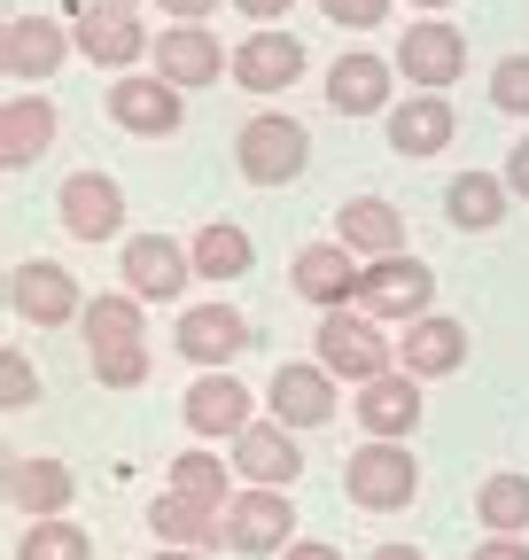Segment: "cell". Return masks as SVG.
Returning a JSON list of instances; mask_svg holds the SVG:
<instances>
[{
    "label": "cell",
    "mask_w": 529,
    "mask_h": 560,
    "mask_svg": "<svg viewBox=\"0 0 529 560\" xmlns=\"http://www.w3.org/2000/svg\"><path fill=\"white\" fill-rule=\"evenodd\" d=\"M71 55H79L71 16H9L0 24V70H9V86H47Z\"/></svg>",
    "instance_id": "8"
},
{
    "label": "cell",
    "mask_w": 529,
    "mask_h": 560,
    "mask_svg": "<svg viewBox=\"0 0 529 560\" xmlns=\"http://www.w3.org/2000/svg\"><path fill=\"white\" fill-rule=\"evenodd\" d=\"M389 86H397V62L374 47H343L327 62V109L336 117H389V102H397Z\"/></svg>",
    "instance_id": "19"
},
{
    "label": "cell",
    "mask_w": 529,
    "mask_h": 560,
    "mask_svg": "<svg viewBox=\"0 0 529 560\" xmlns=\"http://www.w3.org/2000/svg\"><path fill=\"white\" fill-rule=\"evenodd\" d=\"M257 342V327L234 312V304H179V319H172V350L195 366V374H219V366H234L242 350Z\"/></svg>",
    "instance_id": "10"
},
{
    "label": "cell",
    "mask_w": 529,
    "mask_h": 560,
    "mask_svg": "<svg viewBox=\"0 0 529 560\" xmlns=\"http://www.w3.org/2000/svg\"><path fill=\"white\" fill-rule=\"evenodd\" d=\"M506 210H514L506 172H451V179H444V219H451L459 234H491Z\"/></svg>",
    "instance_id": "28"
},
{
    "label": "cell",
    "mask_w": 529,
    "mask_h": 560,
    "mask_svg": "<svg viewBox=\"0 0 529 560\" xmlns=\"http://www.w3.org/2000/svg\"><path fill=\"white\" fill-rule=\"evenodd\" d=\"M149 62L164 70L179 94H203V86H219V70H234V55L219 47L211 24H172V32H156V55H149Z\"/></svg>",
    "instance_id": "22"
},
{
    "label": "cell",
    "mask_w": 529,
    "mask_h": 560,
    "mask_svg": "<svg viewBox=\"0 0 529 560\" xmlns=\"http://www.w3.org/2000/svg\"><path fill=\"white\" fill-rule=\"evenodd\" d=\"M397 366L421 374V382L459 374V366H468V327L444 319V312H428V319H413V327H397Z\"/></svg>",
    "instance_id": "25"
},
{
    "label": "cell",
    "mask_w": 529,
    "mask_h": 560,
    "mask_svg": "<svg viewBox=\"0 0 529 560\" xmlns=\"http://www.w3.org/2000/svg\"><path fill=\"white\" fill-rule=\"evenodd\" d=\"M71 32H79V55L94 62V70H109V79H125V70H141L149 55H156V32L141 24V16H125V9H71Z\"/></svg>",
    "instance_id": "14"
},
{
    "label": "cell",
    "mask_w": 529,
    "mask_h": 560,
    "mask_svg": "<svg viewBox=\"0 0 529 560\" xmlns=\"http://www.w3.org/2000/svg\"><path fill=\"white\" fill-rule=\"evenodd\" d=\"M226 459H234L242 482H264V490H289V482L304 475V444H296L289 420H273V412H257L249 429L226 444Z\"/></svg>",
    "instance_id": "20"
},
{
    "label": "cell",
    "mask_w": 529,
    "mask_h": 560,
    "mask_svg": "<svg viewBox=\"0 0 529 560\" xmlns=\"http://www.w3.org/2000/svg\"><path fill=\"white\" fill-rule=\"evenodd\" d=\"M79 335H86V359L94 350H117V342H149V304L132 289H102V296H86Z\"/></svg>",
    "instance_id": "29"
},
{
    "label": "cell",
    "mask_w": 529,
    "mask_h": 560,
    "mask_svg": "<svg viewBox=\"0 0 529 560\" xmlns=\"http://www.w3.org/2000/svg\"><path fill=\"white\" fill-rule=\"evenodd\" d=\"M149 560H211V552H187V545H156Z\"/></svg>",
    "instance_id": "44"
},
{
    "label": "cell",
    "mask_w": 529,
    "mask_h": 560,
    "mask_svg": "<svg viewBox=\"0 0 529 560\" xmlns=\"http://www.w3.org/2000/svg\"><path fill=\"white\" fill-rule=\"evenodd\" d=\"M16 560H94V529H79L71 514L24 522V529H16Z\"/></svg>",
    "instance_id": "33"
},
{
    "label": "cell",
    "mask_w": 529,
    "mask_h": 560,
    "mask_svg": "<svg viewBox=\"0 0 529 560\" xmlns=\"http://www.w3.org/2000/svg\"><path fill=\"white\" fill-rule=\"evenodd\" d=\"M149 366H156V350H149V342L94 350V382H102V389H141V382H149Z\"/></svg>",
    "instance_id": "34"
},
{
    "label": "cell",
    "mask_w": 529,
    "mask_h": 560,
    "mask_svg": "<svg viewBox=\"0 0 529 560\" xmlns=\"http://www.w3.org/2000/svg\"><path fill=\"white\" fill-rule=\"evenodd\" d=\"M475 522H483V537H529V475H521V467L483 475V490H475Z\"/></svg>",
    "instance_id": "31"
},
{
    "label": "cell",
    "mask_w": 529,
    "mask_h": 560,
    "mask_svg": "<svg viewBox=\"0 0 529 560\" xmlns=\"http://www.w3.org/2000/svg\"><path fill=\"white\" fill-rule=\"evenodd\" d=\"M187 257H195V280H242L257 265V242L234 219H203V226L187 234Z\"/></svg>",
    "instance_id": "30"
},
{
    "label": "cell",
    "mask_w": 529,
    "mask_h": 560,
    "mask_svg": "<svg viewBox=\"0 0 529 560\" xmlns=\"http://www.w3.org/2000/svg\"><path fill=\"white\" fill-rule=\"evenodd\" d=\"M296 545V506L289 490H264V482H242L226 499V552L242 560H281Z\"/></svg>",
    "instance_id": "7"
},
{
    "label": "cell",
    "mask_w": 529,
    "mask_h": 560,
    "mask_svg": "<svg viewBox=\"0 0 529 560\" xmlns=\"http://www.w3.org/2000/svg\"><path fill=\"white\" fill-rule=\"evenodd\" d=\"M55 219L71 242H125V187L109 172H71L55 187Z\"/></svg>",
    "instance_id": "18"
},
{
    "label": "cell",
    "mask_w": 529,
    "mask_h": 560,
    "mask_svg": "<svg viewBox=\"0 0 529 560\" xmlns=\"http://www.w3.org/2000/svg\"><path fill=\"white\" fill-rule=\"evenodd\" d=\"M156 9H164L172 24H211V16H219V0H156Z\"/></svg>",
    "instance_id": "40"
},
{
    "label": "cell",
    "mask_w": 529,
    "mask_h": 560,
    "mask_svg": "<svg viewBox=\"0 0 529 560\" xmlns=\"http://www.w3.org/2000/svg\"><path fill=\"white\" fill-rule=\"evenodd\" d=\"M358 312H374L381 327H413L436 312V265L397 249V257H374L366 280H358Z\"/></svg>",
    "instance_id": "5"
},
{
    "label": "cell",
    "mask_w": 529,
    "mask_h": 560,
    "mask_svg": "<svg viewBox=\"0 0 529 560\" xmlns=\"http://www.w3.org/2000/svg\"><path fill=\"white\" fill-rule=\"evenodd\" d=\"M264 412L289 420L296 436H304V429H327V420L343 412V382L327 374L319 359H281L273 382H264Z\"/></svg>",
    "instance_id": "12"
},
{
    "label": "cell",
    "mask_w": 529,
    "mask_h": 560,
    "mask_svg": "<svg viewBox=\"0 0 529 560\" xmlns=\"http://www.w3.org/2000/svg\"><path fill=\"white\" fill-rule=\"evenodd\" d=\"M0 467H9V475H0V490H9V514H16V522H55V514H71V499H79V475L62 467V459L9 452Z\"/></svg>",
    "instance_id": "21"
},
{
    "label": "cell",
    "mask_w": 529,
    "mask_h": 560,
    "mask_svg": "<svg viewBox=\"0 0 529 560\" xmlns=\"http://www.w3.org/2000/svg\"><path fill=\"white\" fill-rule=\"evenodd\" d=\"M102 117L132 140H172L187 125V94L164 79V70H125V79H109L102 94Z\"/></svg>",
    "instance_id": "6"
},
{
    "label": "cell",
    "mask_w": 529,
    "mask_h": 560,
    "mask_svg": "<svg viewBox=\"0 0 529 560\" xmlns=\"http://www.w3.org/2000/svg\"><path fill=\"white\" fill-rule=\"evenodd\" d=\"M9 312L24 327H71L86 312V289H79V272L55 265V257H16L9 265Z\"/></svg>",
    "instance_id": "9"
},
{
    "label": "cell",
    "mask_w": 529,
    "mask_h": 560,
    "mask_svg": "<svg viewBox=\"0 0 529 560\" xmlns=\"http://www.w3.org/2000/svg\"><path fill=\"white\" fill-rule=\"evenodd\" d=\"M311 359L336 374V382H374V374H389L397 366V327H381L374 312H358V304H343V312H319V327H311Z\"/></svg>",
    "instance_id": "1"
},
{
    "label": "cell",
    "mask_w": 529,
    "mask_h": 560,
    "mask_svg": "<svg viewBox=\"0 0 529 560\" xmlns=\"http://www.w3.org/2000/svg\"><path fill=\"white\" fill-rule=\"evenodd\" d=\"M491 109H506V117L529 125V55H498L491 62Z\"/></svg>",
    "instance_id": "35"
},
{
    "label": "cell",
    "mask_w": 529,
    "mask_h": 560,
    "mask_svg": "<svg viewBox=\"0 0 529 560\" xmlns=\"http://www.w3.org/2000/svg\"><path fill=\"white\" fill-rule=\"evenodd\" d=\"M389 9H397V0H319V16H327V24H343V32H381Z\"/></svg>",
    "instance_id": "37"
},
{
    "label": "cell",
    "mask_w": 529,
    "mask_h": 560,
    "mask_svg": "<svg viewBox=\"0 0 529 560\" xmlns=\"http://www.w3.org/2000/svg\"><path fill=\"white\" fill-rule=\"evenodd\" d=\"M32 405H39V374L24 359V342H9L0 350V412H32Z\"/></svg>",
    "instance_id": "36"
},
{
    "label": "cell",
    "mask_w": 529,
    "mask_h": 560,
    "mask_svg": "<svg viewBox=\"0 0 529 560\" xmlns=\"http://www.w3.org/2000/svg\"><path fill=\"white\" fill-rule=\"evenodd\" d=\"M55 102L39 94V86H16L9 102H0V164L9 172H32L47 149H55Z\"/></svg>",
    "instance_id": "24"
},
{
    "label": "cell",
    "mask_w": 529,
    "mask_h": 560,
    "mask_svg": "<svg viewBox=\"0 0 529 560\" xmlns=\"http://www.w3.org/2000/svg\"><path fill=\"white\" fill-rule=\"evenodd\" d=\"M468 560H529V537H483Z\"/></svg>",
    "instance_id": "41"
},
{
    "label": "cell",
    "mask_w": 529,
    "mask_h": 560,
    "mask_svg": "<svg viewBox=\"0 0 529 560\" xmlns=\"http://www.w3.org/2000/svg\"><path fill=\"white\" fill-rule=\"evenodd\" d=\"M358 280H366V257H351L336 234H327V242H304V249L289 257V289H296L311 312H343V304H358Z\"/></svg>",
    "instance_id": "16"
},
{
    "label": "cell",
    "mask_w": 529,
    "mask_h": 560,
    "mask_svg": "<svg viewBox=\"0 0 529 560\" xmlns=\"http://www.w3.org/2000/svg\"><path fill=\"white\" fill-rule=\"evenodd\" d=\"M366 560H428V552H421V545H397V537H389V545H374Z\"/></svg>",
    "instance_id": "43"
},
{
    "label": "cell",
    "mask_w": 529,
    "mask_h": 560,
    "mask_svg": "<svg viewBox=\"0 0 529 560\" xmlns=\"http://www.w3.org/2000/svg\"><path fill=\"white\" fill-rule=\"evenodd\" d=\"M117 280H125L141 304H179L187 280H195V257H187V242H172V234H125V242H117Z\"/></svg>",
    "instance_id": "11"
},
{
    "label": "cell",
    "mask_w": 529,
    "mask_h": 560,
    "mask_svg": "<svg viewBox=\"0 0 529 560\" xmlns=\"http://www.w3.org/2000/svg\"><path fill=\"white\" fill-rule=\"evenodd\" d=\"M343 499H351L358 514H405V506L421 499V459H413V444L366 436V444L343 459Z\"/></svg>",
    "instance_id": "3"
},
{
    "label": "cell",
    "mask_w": 529,
    "mask_h": 560,
    "mask_svg": "<svg viewBox=\"0 0 529 560\" xmlns=\"http://www.w3.org/2000/svg\"><path fill=\"white\" fill-rule=\"evenodd\" d=\"M304 39L289 32V24H257V32H242V47H234V70L226 79L242 86V94H289L296 79H304Z\"/></svg>",
    "instance_id": "15"
},
{
    "label": "cell",
    "mask_w": 529,
    "mask_h": 560,
    "mask_svg": "<svg viewBox=\"0 0 529 560\" xmlns=\"http://www.w3.org/2000/svg\"><path fill=\"white\" fill-rule=\"evenodd\" d=\"M421 374H405V366H389V374H374V382H358L351 389V420L366 436H381V444H413V429H421Z\"/></svg>",
    "instance_id": "13"
},
{
    "label": "cell",
    "mask_w": 529,
    "mask_h": 560,
    "mask_svg": "<svg viewBox=\"0 0 529 560\" xmlns=\"http://www.w3.org/2000/svg\"><path fill=\"white\" fill-rule=\"evenodd\" d=\"M389 62H397V79H405L413 94H451L459 79H468V32H459L451 16H413L405 32H397Z\"/></svg>",
    "instance_id": "4"
},
{
    "label": "cell",
    "mask_w": 529,
    "mask_h": 560,
    "mask_svg": "<svg viewBox=\"0 0 529 560\" xmlns=\"http://www.w3.org/2000/svg\"><path fill=\"white\" fill-rule=\"evenodd\" d=\"M149 537L187 545V552H219L226 545V506H203V499H187V490H156L149 499Z\"/></svg>",
    "instance_id": "26"
},
{
    "label": "cell",
    "mask_w": 529,
    "mask_h": 560,
    "mask_svg": "<svg viewBox=\"0 0 529 560\" xmlns=\"http://www.w3.org/2000/svg\"><path fill=\"white\" fill-rule=\"evenodd\" d=\"M179 420L195 429V444H234L249 420H257V397L234 382V366H219V374H195V382H187Z\"/></svg>",
    "instance_id": "17"
},
{
    "label": "cell",
    "mask_w": 529,
    "mask_h": 560,
    "mask_svg": "<svg viewBox=\"0 0 529 560\" xmlns=\"http://www.w3.org/2000/svg\"><path fill=\"white\" fill-rule=\"evenodd\" d=\"M86 9H125V16H141L149 0H86Z\"/></svg>",
    "instance_id": "45"
},
{
    "label": "cell",
    "mask_w": 529,
    "mask_h": 560,
    "mask_svg": "<svg viewBox=\"0 0 529 560\" xmlns=\"http://www.w3.org/2000/svg\"><path fill=\"white\" fill-rule=\"evenodd\" d=\"M405 9H421V16H444V9H451V0H405Z\"/></svg>",
    "instance_id": "46"
},
{
    "label": "cell",
    "mask_w": 529,
    "mask_h": 560,
    "mask_svg": "<svg viewBox=\"0 0 529 560\" xmlns=\"http://www.w3.org/2000/svg\"><path fill=\"white\" fill-rule=\"evenodd\" d=\"M164 490H187V499H203V506H226L234 490H242V475H234V459H219L211 444H195V452H179V459L164 467Z\"/></svg>",
    "instance_id": "32"
},
{
    "label": "cell",
    "mask_w": 529,
    "mask_h": 560,
    "mask_svg": "<svg viewBox=\"0 0 529 560\" xmlns=\"http://www.w3.org/2000/svg\"><path fill=\"white\" fill-rule=\"evenodd\" d=\"M381 132H389V156H444L459 132V109H451V94H405V102H389Z\"/></svg>",
    "instance_id": "23"
},
{
    "label": "cell",
    "mask_w": 529,
    "mask_h": 560,
    "mask_svg": "<svg viewBox=\"0 0 529 560\" xmlns=\"http://www.w3.org/2000/svg\"><path fill=\"white\" fill-rule=\"evenodd\" d=\"M234 164H242L249 187H296L311 172V125L289 117V109H257L234 132Z\"/></svg>",
    "instance_id": "2"
},
{
    "label": "cell",
    "mask_w": 529,
    "mask_h": 560,
    "mask_svg": "<svg viewBox=\"0 0 529 560\" xmlns=\"http://www.w3.org/2000/svg\"><path fill=\"white\" fill-rule=\"evenodd\" d=\"M281 560H343V545H327V537H296Z\"/></svg>",
    "instance_id": "42"
},
{
    "label": "cell",
    "mask_w": 529,
    "mask_h": 560,
    "mask_svg": "<svg viewBox=\"0 0 529 560\" xmlns=\"http://www.w3.org/2000/svg\"><path fill=\"white\" fill-rule=\"evenodd\" d=\"M336 242L351 249V257H397L405 249V210H397L389 195H351L343 210H336Z\"/></svg>",
    "instance_id": "27"
},
{
    "label": "cell",
    "mask_w": 529,
    "mask_h": 560,
    "mask_svg": "<svg viewBox=\"0 0 529 560\" xmlns=\"http://www.w3.org/2000/svg\"><path fill=\"white\" fill-rule=\"evenodd\" d=\"M498 172H506V187H514V202H529V132H521V140H514V149H506V164H498Z\"/></svg>",
    "instance_id": "38"
},
{
    "label": "cell",
    "mask_w": 529,
    "mask_h": 560,
    "mask_svg": "<svg viewBox=\"0 0 529 560\" xmlns=\"http://www.w3.org/2000/svg\"><path fill=\"white\" fill-rule=\"evenodd\" d=\"M234 16H249V24H289V9L296 0H226Z\"/></svg>",
    "instance_id": "39"
}]
</instances>
